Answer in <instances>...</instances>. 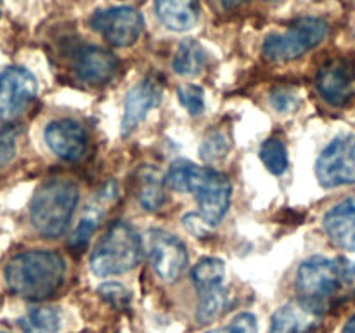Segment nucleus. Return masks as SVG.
I'll list each match as a JSON object with an SVG mask.
<instances>
[{"mask_svg":"<svg viewBox=\"0 0 355 333\" xmlns=\"http://www.w3.org/2000/svg\"><path fill=\"white\" fill-rule=\"evenodd\" d=\"M165 186L179 193L196 196L200 215L211 225H218L231 205L232 186L227 176L210 166H200L189 160H177L165 176Z\"/></svg>","mask_w":355,"mask_h":333,"instance_id":"obj_1","label":"nucleus"},{"mask_svg":"<svg viewBox=\"0 0 355 333\" xmlns=\"http://www.w3.org/2000/svg\"><path fill=\"white\" fill-rule=\"evenodd\" d=\"M297 291L302 304L315 312L335 300L350 297L355 293V264L343 257H309L297 271Z\"/></svg>","mask_w":355,"mask_h":333,"instance_id":"obj_2","label":"nucleus"},{"mask_svg":"<svg viewBox=\"0 0 355 333\" xmlns=\"http://www.w3.org/2000/svg\"><path fill=\"white\" fill-rule=\"evenodd\" d=\"M64 276V259L49 250H28L17 253L3 271L10 293L33 302L52 297L62 287Z\"/></svg>","mask_w":355,"mask_h":333,"instance_id":"obj_3","label":"nucleus"},{"mask_svg":"<svg viewBox=\"0 0 355 333\" xmlns=\"http://www.w3.org/2000/svg\"><path fill=\"white\" fill-rule=\"evenodd\" d=\"M78 198L80 189L73 180H45L30 203V221L35 231L45 238H59L71 221Z\"/></svg>","mask_w":355,"mask_h":333,"instance_id":"obj_4","label":"nucleus"},{"mask_svg":"<svg viewBox=\"0 0 355 333\" xmlns=\"http://www.w3.org/2000/svg\"><path fill=\"white\" fill-rule=\"evenodd\" d=\"M142 259L141 236L130 224L114 221L90 255V269L96 276L106 278L125 274Z\"/></svg>","mask_w":355,"mask_h":333,"instance_id":"obj_5","label":"nucleus"},{"mask_svg":"<svg viewBox=\"0 0 355 333\" xmlns=\"http://www.w3.org/2000/svg\"><path fill=\"white\" fill-rule=\"evenodd\" d=\"M326 35L328 23L324 19L314 16L298 17L284 31L267 35L262 45L263 56L274 62L295 61L318 47Z\"/></svg>","mask_w":355,"mask_h":333,"instance_id":"obj_6","label":"nucleus"},{"mask_svg":"<svg viewBox=\"0 0 355 333\" xmlns=\"http://www.w3.org/2000/svg\"><path fill=\"white\" fill-rule=\"evenodd\" d=\"M315 176L326 189L355 184V135H340L315 162Z\"/></svg>","mask_w":355,"mask_h":333,"instance_id":"obj_7","label":"nucleus"},{"mask_svg":"<svg viewBox=\"0 0 355 333\" xmlns=\"http://www.w3.org/2000/svg\"><path fill=\"white\" fill-rule=\"evenodd\" d=\"M90 28L114 47H130L141 38L144 19L134 7L118 6L94 12Z\"/></svg>","mask_w":355,"mask_h":333,"instance_id":"obj_8","label":"nucleus"},{"mask_svg":"<svg viewBox=\"0 0 355 333\" xmlns=\"http://www.w3.org/2000/svg\"><path fill=\"white\" fill-rule=\"evenodd\" d=\"M37 96V78L19 66L0 71V121H10L23 114Z\"/></svg>","mask_w":355,"mask_h":333,"instance_id":"obj_9","label":"nucleus"},{"mask_svg":"<svg viewBox=\"0 0 355 333\" xmlns=\"http://www.w3.org/2000/svg\"><path fill=\"white\" fill-rule=\"evenodd\" d=\"M151 264L163 283H175L187 267L186 245L177 236L155 229L149 232Z\"/></svg>","mask_w":355,"mask_h":333,"instance_id":"obj_10","label":"nucleus"},{"mask_svg":"<svg viewBox=\"0 0 355 333\" xmlns=\"http://www.w3.org/2000/svg\"><path fill=\"white\" fill-rule=\"evenodd\" d=\"M319 94L331 106H345L355 96V71L343 59H333L319 68L315 76Z\"/></svg>","mask_w":355,"mask_h":333,"instance_id":"obj_11","label":"nucleus"},{"mask_svg":"<svg viewBox=\"0 0 355 333\" xmlns=\"http://www.w3.org/2000/svg\"><path fill=\"white\" fill-rule=\"evenodd\" d=\"M45 142L58 158L64 162H78L87 151L89 135L75 120H54L45 127Z\"/></svg>","mask_w":355,"mask_h":333,"instance_id":"obj_12","label":"nucleus"},{"mask_svg":"<svg viewBox=\"0 0 355 333\" xmlns=\"http://www.w3.org/2000/svg\"><path fill=\"white\" fill-rule=\"evenodd\" d=\"M75 71L82 82L90 85H103L116 75L118 59L106 49L85 45L76 52Z\"/></svg>","mask_w":355,"mask_h":333,"instance_id":"obj_13","label":"nucleus"},{"mask_svg":"<svg viewBox=\"0 0 355 333\" xmlns=\"http://www.w3.org/2000/svg\"><path fill=\"white\" fill-rule=\"evenodd\" d=\"M162 89L153 80H142L135 83L125 97L123 120H121V134L128 135L137 125L148 117L151 110H155L162 103Z\"/></svg>","mask_w":355,"mask_h":333,"instance_id":"obj_14","label":"nucleus"},{"mask_svg":"<svg viewBox=\"0 0 355 333\" xmlns=\"http://www.w3.org/2000/svg\"><path fill=\"white\" fill-rule=\"evenodd\" d=\"M324 231L336 246L355 250V196L336 203L324 215Z\"/></svg>","mask_w":355,"mask_h":333,"instance_id":"obj_15","label":"nucleus"},{"mask_svg":"<svg viewBox=\"0 0 355 333\" xmlns=\"http://www.w3.org/2000/svg\"><path fill=\"white\" fill-rule=\"evenodd\" d=\"M156 16L173 31H187L198 23L200 2L198 0H156Z\"/></svg>","mask_w":355,"mask_h":333,"instance_id":"obj_16","label":"nucleus"},{"mask_svg":"<svg viewBox=\"0 0 355 333\" xmlns=\"http://www.w3.org/2000/svg\"><path fill=\"white\" fill-rule=\"evenodd\" d=\"M318 325V312L305 304H286L270 319V333H307Z\"/></svg>","mask_w":355,"mask_h":333,"instance_id":"obj_17","label":"nucleus"},{"mask_svg":"<svg viewBox=\"0 0 355 333\" xmlns=\"http://www.w3.org/2000/svg\"><path fill=\"white\" fill-rule=\"evenodd\" d=\"M207 65V51L194 38H186L180 42L173 56L172 68L180 76H198Z\"/></svg>","mask_w":355,"mask_h":333,"instance_id":"obj_18","label":"nucleus"},{"mask_svg":"<svg viewBox=\"0 0 355 333\" xmlns=\"http://www.w3.org/2000/svg\"><path fill=\"white\" fill-rule=\"evenodd\" d=\"M165 179L159 177L155 169H142L137 176V198L148 212H156L165 205L166 196L163 191Z\"/></svg>","mask_w":355,"mask_h":333,"instance_id":"obj_19","label":"nucleus"},{"mask_svg":"<svg viewBox=\"0 0 355 333\" xmlns=\"http://www.w3.org/2000/svg\"><path fill=\"white\" fill-rule=\"evenodd\" d=\"M224 273L225 266L220 259H215V257H203L196 262V266L193 267V278L194 287L198 288V291H207L211 288L222 287V281H224Z\"/></svg>","mask_w":355,"mask_h":333,"instance_id":"obj_20","label":"nucleus"},{"mask_svg":"<svg viewBox=\"0 0 355 333\" xmlns=\"http://www.w3.org/2000/svg\"><path fill=\"white\" fill-rule=\"evenodd\" d=\"M23 333H58L61 326L59 312L52 307H35L19 319Z\"/></svg>","mask_w":355,"mask_h":333,"instance_id":"obj_21","label":"nucleus"},{"mask_svg":"<svg viewBox=\"0 0 355 333\" xmlns=\"http://www.w3.org/2000/svg\"><path fill=\"white\" fill-rule=\"evenodd\" d=\"M260 160L266 165V169L269 170L274 176H281V173L286 172L288 169V149L284 146V142L277 137H269L263 141V144L260 146L259 153Z\"/></svg>","mask_w":355,"mask_h":333,"instance_id":"obj_22","label":"nucleus"},{"mask_svg":"<svg viewBox=\"0 0 355 333\" xmlns=\"http://www.w3.org/2000/svg\"><path fill=\"white\" fill-rule=\"evenodd\" d=\"M200 307H198V318L201 323L214 321L218 314L227 307V291L222 287L211 288V290L200 291Z\"/></svg>","mask_w":355,"mask_h":333,"instance_id":"obj_23","label":"nucleus"},{"mask_svg":"<svg viewBox=\"0 0 355 333\" xmlns=\"http://www.w3.org/2000/svg\"><path fill=\"white\" fill-rule=\"evenodd\" d=\"M177 97H179L180 104L189 111V114L198 117L205 111V92L201 87L194 85V83H186L177 89Z\"/></svg>","mask_w":355,"mask_h":333,"instance_id":"obj_24","label":"nucleus"},{"mask_svg":"<svg viewBox=\"0 0 355 333\" xmlns=\"http://www.w3.org/2000/svg\"><path fill=\"white\" fill-rule=\"evenodd\" d=\"M99 217H101V214L97 210H87L85 212V215H83L82 221H80L78 228L75 229L71 239H69V245H71L73 248L80 250V248H83L87 243H89L90 236H92L94 231L97 229Z\"/></svg>","mask_w":355,"mask_h":333,"instance_id":"obj_25","label":"nucleus"},{"mask_svg":"<svg viewBox=\"0 0 355 333\" xmlns=\"http://www.w3.org/2000/svg\"><path fill=\"white\" fill-rule=\"evenodd\" d=\"M208 333H259V325H257V318L252 312H239L224 328Z\"/></svg>","mask_w":355,"mask_h":333,"instance_id":"obj_26","label":"nucleus"},{"mask_svg":"<svg viewBox=\"0 0 355 333\" xmlns=\"http://www.w3.org/2000/svg\"><path fill=\"white\" fill-rule=\"evenodd\" d=\"M16 156V132L12 127L0 125V169L9 165Z\"/></svg>","mask_w":355,"mask_h":333,"instance_id":"obj_27","label":"nucleus"},{"mask_svg":"<svg viewBox=\"0 0 355 333\" xmlns=\"http://www.w3.org/2000/svg\"><path fill=\"white\" fill-rule=\"evenodd\" d=\"M227 149L229 146L220 132H214V134H208L205 137L203 144H201V156L205 160H218L225 155Z\"/></svg>","mask_w":355,"mask_h":333,"instance_id":"obj_28","label":"nucleus"},{"mask_svg":"<svg viewBox=\"0 0 355 333\" xmlns=\"http://www.w3.org/2000/svg\"><path fill=\"white\" fill-rule=\"evenodd\" d=\"M99 295L106 302H110L111 305H116V307H125L130 300V295H128L127 288L121 287L118 283H106L99 288Z\"/></svg>","mask_w":355,"mask_h":333,"instance_id":"obj_29","label":"nucleus"},{"mask_svg":"<svg viewBox=\"0 0 355 333\" xmlns=\"http://www.w3.org/2000/svg\"><path fill=\"white\" fill-rule=\"evenodd\" d=\"M270 103L279 113H288L297 106V96L288 89H276L270 94Z\"/></svg>","mask_w":355,"mask_h":333,"instance_id":"obj_30","label":"nucleus"},{"mask_svg":"<svg viewBox=\"0 0 355 333\" xmlns=\"http://www.w3.org/2000/svg\"><path fill=\"white\" fill-rule=\"evenodd\" d=\"M182 222H184V228H186L191 234L198 236V238H203V236L208 232V229L211 228V225L201 217L200 212H198V214H187L186 217L182 219Z\"/></svg>","mask_w":355,"mask_h":333,"instance_id":"obj_31","label":"nucleus"},{"mask_svg":"<svg viewBox=\"0 0 355 333\" xmlns=\"http://www.w3.org/2000/svg\"><path fill=\"white\" fill-rule=\"evenodd\" d=\"M246 0H222V3H224L225 9H236V7H239L241 3H245Z\"/></svg>","mask_w":355,"mask_h":333,"instance_id":"obj_32","label":"nucleus"},{"mask_svg":"<svg viewBox=\"0 0 355 333\" xmlns=\"http://www.w3.org/2000/svg\"><path fill=\"white\" fill-rule=\"evenodd\" d=\"M342 333H355V314L349 319V321L345 323V326H343Z\"/></svg>","mask_w":355,"mask_h":333,"instance_id":"obj_33","label":"nucleus"},{"mask_svg":"<svg viewBox=\"0 0 355 333\" xmlns=\"http://www.w3.org/2000/svg\"><path fill=\"white\" fill-rule=\"evenodd\" d=\"M0 333H6V332H0Z\"/></svg>","mask_w":355,"mask_h":333,"instance_id":"obj_34","label":"nucleus"},{"mask_svg":"<svg viewBox=\"0 0 355 333\" xmlns=\"http://www.w3.org/2000/svg\"><path fill=\"white\" fill-rule=\"evenodd\" d=\"M267 2H270V0H267Z\"/></svg>","mask_w":355,"mask_h":333,"instance_id":"obj_35","label":"nucleus"}]
</instances>
